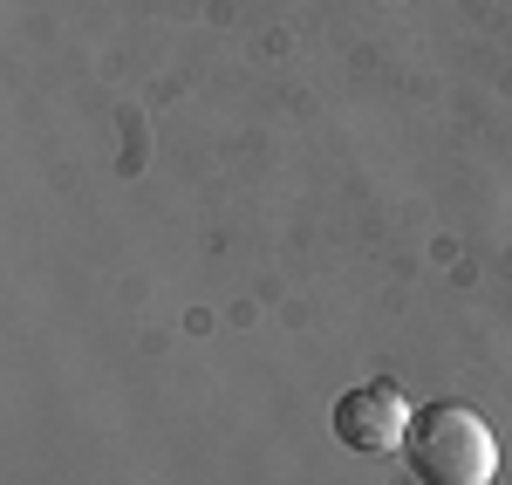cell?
Here are the masks:
<instances>
[{"label":"cell","instance_id":"obj_1","mask_svg":"<svg viewBox=\"0 0 512 485\" xmlns=\"http://www.w3.org/2000/svg\"><path fill=\"white\" fill-rule=\"evenodd\" d=\"M410 472L424 485H492L499 479V438L472 404H431L410 424Z\"/></svg>","mask_w":512,"mask_h":485},{"label":"cell","instance_id":"obj_2","mask_svg":"<svg viewBox=\"0 0 512 485\" xmlns=\"http://www.w3.org/2000/svg\"><path fill=\"white\" fill-rule=\"evenodd\" d=\"M410 424L417 410L396 383H362L349 397H335V438L362 458H383V451H403L410 445Z\"/></svg>","mask_w":512,"mask_h":485}]
</instances>
